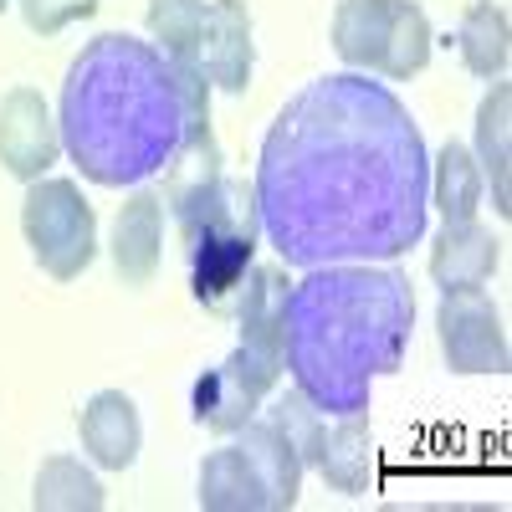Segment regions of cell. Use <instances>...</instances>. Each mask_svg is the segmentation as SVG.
<instances>
[{
	"label": "cell",
	"mask_w": 512,
	"mask_h": 512,
	"mask_svg": "<svg viewBox=\"0 0 512 512\" xmlns=\"http://www.w3.org/2000/svg\"><path fill=\"white\" fill-rule=\"evenodd\" d=\"M251 190L262 236L287 267L395 262L425 236L431 159L384 82L338 72L272 118Z\"/></svg>",
	"instance_id": "obj_1"
},
{
	"label": "cell",
	"mask_w": 512,
	"mask_h": 512,
	"mask_svg": "<svg viewBox=\"0 0 512 512\" xmlns=\"http://www.w3.org/2000/svg\"><path fill=\"white\" fill-rule=\"evenodd\" d=\"M57 128L67 159L108 190L144 185L190 144L169 57L128 31H108L77 52L62 82Z\"/></svg>",
	"instance_id": "obj_2"
},
{
	"label": "cell",
	"mask_w": 512,
	"mask_h": 512,
	"mask_svg": "<svg viewBox=\"0 0 512 512\" xmlns=\"http://www.w3.org/2000/svg\"><path fill=\"white\" fill-rule=\"evenodd\" d=\"M415 328L405 272L338 262L303 277L287 297L282 359L323 415H364L379 374H395Z\"/></svg>",
	"instance_id": "obj_3"
},
{
	"label": "cell",
	"mask_w": 512,
	"mask_h": 512,
	"mask_svg": "<svg viewBox=\"0 0 512 512\" xmlns=\"http://www.w3.org/2000/svg\"><path fill=\"white\" fill-rule=\"evenodd\" d=\"M169 216L180 226L185 262H190V292L210 313H236L241 282L256 256V190L231 180L226 169L216 180L195 185L190 195L169 200Z\"/></svg>",
	"instance_id": "obj_4"
},
{
	"label": "cell",
	"mask_w": 512,
	"mask_h": 512,
	"mask_svg": "<svg viewBox=\"0 0 512 512\" xmlns=\"http://www.w3.org/2000/svg\"><path fill=\"white\" fill-rule=\"evenodd\" d=\"M333 52L359 72L405 82L431 62V21L415 0H344L333 11Z\"/></svg>",
	"instance_id": "obj_5"
},
{
	"label": "cell",
	"mask_w": 512,
	"mask_h": 512,
	"mask_svg": "<svg viewBox=\"0 0 512 512\" xmlns=\"http://www.w3.org/2000/svg\"><path fill=\"white\" fill-rule=\"evenodd\" d=\"M21 231L36 267L57 282H77L98 256V216L72 180H31L21 205Z\"/></svg>",
	"instance_id": "obj_6"
},
{
	"label": "cell",
	"mask_w": 512,
	"mask_h": 512,
	"mask_svg": "<svg viewBox=\"0 0 512 512\" xmlns=\"http://www.w3.org/2000/svg\"><path fill=\"white\" fill-rule=\"evenodd\" d=\"M282 369H287L282 354H262L251 344H236V354L221 369H205L195 379V395H190L195 420L216 436H236L241 425L262 410V400L277 390Z\"/></svg>",
	"instance_id": "obj_7"
},
{
	"label": "cell",
	"mask_w": 512,
	"mask_h": 512,
	"mask_svg": "<svg viewBox=\"0 0 512 512\" xmlns=\"http://www.w3.org/2000/svg\"><path fill=\"white\" fill-rule=\"evenodd\" d=\"M436 333H441V354L456 374H507V333L497 308L482 297V287L466 292H441L436 308Z\"/></svg>",
	"instance_id": "obj_8"
},
{
	"label": "cell",
	"mask_w": 512,
	"mask_h": 512,
	"mask_svg": "<svg viewBox=\"0 0 512 512\" xmlns=\"http://www.w3.org/2000/svg\"><path fill=\"white\" fill-rule=\"evenodd\" d=\"M62 154V128L36 88H11L0 98V164L16 180H41Z\"/></svg>",
	"instance_id": "obj_9"
},
{
	"label": "cell",
	"mask_w": 512,
	"mask_h": 512,
	"mask_svg": "<svg viewBox=\"0 0 512 512\" xmlns=\"http://www.w3.org/2000/svg\"><path fill=\"white\" fill-rule=\"evenodd\" d=\"M200 67L210 88L246 93L251 67H256V41H251V11L246 0H210L205 31H200Z\"/></svg>",
	"instance_id": "obj_10"
},
{
	"label": "cell",
	"mask_w": 512,
	"mask_h": 512,
	"mask_svg": "<svg viewBox=\"0 0 512 512\" xmlns=\"http://www.w3.org/2000/svg\"><path fill=\"white\" fill-rule=\"evenodd\" d=\"M113 272L123 287H149L159 277V256H164V195L159 190H134L118 205L113 221Z\"/></svg>",
	"instance_id": "obj_11"
},
{
	"label": "cell",
	"mask_w": 512,
	"mask_h": 512,
	"mask_svg": "<svg viewBox=\"0 0 512 512\" xmlns=\"http://www.w3.org/2000/svg\"><path fill=\"white\" fill-rule=\"evenodd\" d=\"M308 466H318V477L344 497L369 492L379 482V451L369 436V420L364 415H328Z\"/></svg>",
	"instance_id": "obj_12"
},
{
	"label": "cell",
	"mask_w": 512,
	"mask_h": 512,
	"mask_svg": "<svg viewBox=\"0 0 512 512\" xmlns=\"http://www.w3.org/2000/svg\"><path fill=\"white\" fill-rule=\"evenodd\" d=\"M77 436H82V451H88L98 466L128 472V466L139 461L144 425H139V410L123 390H98L77 415Z\"/></svg>",
	"instance_id": "obj_13"
},
{
	"label": "cell",
	"mask_w": 512,
	"mask_h": 512,
	"mask_svg": "<svg viewBox=\"0 0 512 512\" xmlns=\"http://www.w3.org/2000/svg\"><path fill=\"white\" fill-rule=\"evenodd\" d=\"M497 262H502V241L477 221H461V226H446L436 236L431 277H436L441 292H466V287H487Z\"/></svg>",
	"instance_id": "obj_14"
},
{
	"label": "cell",
	"mask_w": 512,
	"mask_h": 512,
	"mask_svg": "<svg viewBox=\"0 0 512 512\" xmlns=\"http://www.w3.org/2000/svg\"><path fill=\"white\" fill-rule=\"evenodd\" d=\"M236 446L246 451V461L256 466V477L267 487V512H287L297 507V487H303V456L292 451V441L277 431L272 420H246L236 431Z\"/></svg>",
	"instance_id": "obj_15"
},
{
	"label": "cell",
	"mask_w": 512,
	"mask_h": 512,
	"mask_svg": "<svg viewBox=\"0 0 512 512\" xmlns=\"http://www.w3.org/2000/svg\"><path fill=\"white\" fill-rule=\"evenodd\" d=\"M287 297H292V282H287L282 267H256V262H251V272H246V282H241V297H236L241 344L262 349V354H282Z\"/></svg>",
	"instance_id": "obj_16"
},
{
	"label": "cell",
	"mask_w": 512,
	"mask_h": 512,
	"mask_svg": "<svg viewBox=\"0 0 512 512\" xmlns=\"http://www.w3.org/2000/svg\"><path fill=\"white\" fill-rule=\"evenodd\" d=\"M200 507H210V512H267V487H262L256 466L246 461V451L236 441L205 456V466H200Z\"/></svg>",
	"instance_id": "obj_17"
},
{
	"label": "cell",
	"mask_w": 512,
	"mask_h": 512,
	"mask_svg": "<svg viewBox=\"0 0 512 512\" xmlns=\"http://www.w3.org/2000/svg\"><path fill=\"white\" fill-rule=\"evenodd\" d=\"M507 134H512V88L497 82V88L482 98L477 108V164H482V180H492V210L507 221L512 216V190H507Z\"/></svg>",
	"instance_id": "obj_18"
},
{
	"label": "cell",
	"mask_w": 512,
	"mask_h": 512,
	"mask_svg": "<svg viewBox=\"0 0 512 512\" xmlns=\"http://www.w3.org/2000/svg\"><path fill=\"white\" fill-rule=\"evenodd\" d=\"M431 205L441 210L446 226L477 221L482 210V164L472 159L466 144H446L431 164Z\"/></svg>",
	"instance_id": "obj_19"
},
{
	"label": "cell",
	"mask_w": 512,
	"mask_h": 512,
	"mask_svg": "<svg viewBox=\"0 0 512 512\" xmlns=\"http://www.w3.org/2000/svg\"><path fill=\"white\" fill-rule=\"evenodd\" d=\"M507 57H512V31H507V11L492 6V0H477L461 21V62L472 77H487L497 82L507 72Z\"/></svg>",
	"instance_id": "obj_20"
},
{
	"label": "cell",
	"mask_w": 512,
	"mask_h": 512,
	"mask_svg": "<svg viewBox=\"0 0 512 512\" xmlns=\"http://www.w3.org/2000/svg\"><path fill=\"white\" fill-rule=\"evenodd\" d=\"M31 507H41V512H98L103 507V482L77 456H47L41 472H36Z\"/></svg>",
	"instance_id": "obj_21"
},
{
	"label": "cell",
	"mask_w": 512,
	"mask_h": 512,
	"mask_svg": "<svg viewBox=\"0 0 512 512\" xmlns=\"http://www.w3.org/2000/svg\"><path fill=\"white\" fill-rule=\"evenodd\" d=\"M205 0H149V36L164 57H200L205 31Z\"/></svg>",
	"instance_id": "obj_22"
},
{
	"label": "cell",
	"mask_w": 512,
	"mask_h": 512,
	"mask_svg": "<svg viewBox=\"0 0 512 512\" xmlns=\"http://www.w3.org/2000/svg\"><path fill=\"white\" fill-rule=\"evenodd\" d=\"M262 420H272L277 431L292 441V451L303 456V466H308V461H313V446H318V436H323V420H328V415H323V410H318L303 390H287V395H277V400L267 405V415H262Z\"/></svg>",
	"instance_id": "obj_23"
},
{
	"label": "cell",
	"mask_w": 512,
	"mask_h": 512,
	"mask_svg": "<svg viewBox=\"0 0 512 512\" xmlns=\"http://www.w3.org/2000/svg\"><path fill=\"white\" fill-rule=\"evenodd\" d=\"M98 11V0H21V16L36 36H57L72 21H88Z\"/></svg>",
	"instance_id": "obj_24"
},
{
	"label": "cell",
	"mask_w": 512,
	"mask_h": 512,
	"mask_svg": "<svg viewBox=\"0 0 512 512\" xmlns=\"http://www.w3.org/2000/svg\"><path fill=\"white\" fill-rule=\"evenodd\" d=\"M6 6H11V0H0V11H6Z\"/></svg>",
	"instance_id": "obj_25"
}]
</instances>
